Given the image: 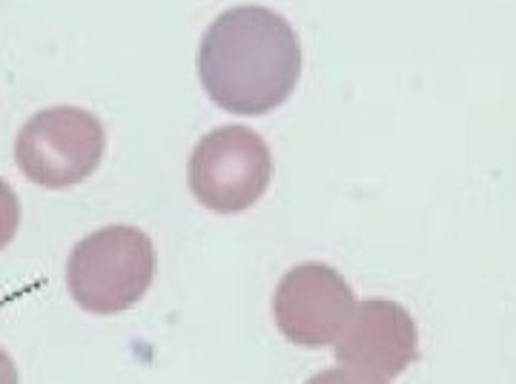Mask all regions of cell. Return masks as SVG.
Instances as JSON below:
<instances>
[{"label":"cell","instance_id":"6da1fadb","mask_svg":"<svg viewBox=\"0 0 516 384\" xmlns=\"http://www.w3.org/2000/svg\"><path fill=\"white\" fill-rule=\"evenodd\" d=\"M198 75L221 110L233 115L273 112L299 84V34L273 9H227L201 38Z\"/></svg>","mask_w":516,"mask_h":384},{"label":"cell","instance_id":"7a4b0ae2","mask_svg":"<svg viewBox=\"0 0 516 384\" xmlns=\"http://www.w3.org/2000/svg\"><path fill=\"white\" fill-rule=\"evenodd\" d=\"M155 278L153 238L138 227L112 224L81 238L66 261L69 296L86 312L112 316L135 307Z\"/></svg>","mask_w":516,"mask_h":384},{"label":"cell","instance_id":"3957f363","mask_svg":"<svg viewBox=\"0 0 516 384\" xmlns=\"http://www.w3.org/2000/svg\"><path fill=\"white\" fill-rule=\"evenodd\" d=\"M273 155L267 141L247 126H218L195 144L187 181L195 201L212 213L236 216L250 209L270 187Z\"/></svg>","mask_w":516,"mask_h":384},{"label":"cell","instance_id":"277c9868","mask_svg":"<svg viewBox=\"0 0 516 384\" xmlns=\"http://www.w3.org/2000/svg\"><path fill=\"white\" fill-rule=\"evenodd\" d=\"M106 150L101 121L81 107L34 112L15 138V161L38 187L66 190L86 181Z\"/></svg>","mask_w":516,"mask_h":384},{"label":"cell","instance_id":"5b68a950","mask_svg":"<svg viewBox=\"0 0 516 384\" xmlns=\"http://www.w3.org/2000/svg\"><path fill=\"white\" fill-rule=\"evenodd\" d=\"M356 304L359 301L342 272L310 261L292 267L278 282L273 296V319L287 341L324 347L339 341Z\"/></svg>","mask_w":516,"mask_h":384},{"label":"cell","instance_id":"8992f818","mask_svg":"<svg viewBox=\"0 0 516 384\" xmlns=\"http://www.w3.org/2000/svg\"><path fill=\"white\" fill-rule=\"evenodd\" d=\"M419 356V330L408 310L387 298L356 304L344 333L336 341L342 367L373 373L382 378L399 376Z\"/></svg>","mask_w":516,"mask_h":384},{"label":"cell","instance_id":"52a82bcc","mask_svg":"<svg viewBox=\"0 0 516 384\" xmlns=\"http://www.w3.org/2000/svg\"><path fill=\"white\" fill-rule=\"evenodd\" d=\"M20 224V204L15 190L9 187V181L0 178V250L9 247V241L15 238Z\"/></svg>","mask_w":516,"mask_h":384},{"label":"cell","instance_id":"ba28073f","mask_svg":"<svg viewBox=\"0 0 516 384\" xmlns=\"http://www.w3.org/2000/svg\"><path fill=\"white\" fill-rule=\"evenodd\" d=\"M304 384H390V381L382 376H373V373L353 370V367H330V370L310 376Z\"/></svg>","mask_w":516,"mask_h":384},{"label":"cell","instance_id":"9c48e42d","mask_svg":"<svg viewBox=\"0 0 516 384\" xmlns=\"http://www.w3.org/2000/svg\"><path fill=\"white\" fill-rule=\"evenodd\" d=\"M0 384H18V367L4 347H0Z\"/></svg>","mask_w":516,"mask_h":384}]
</instances>
